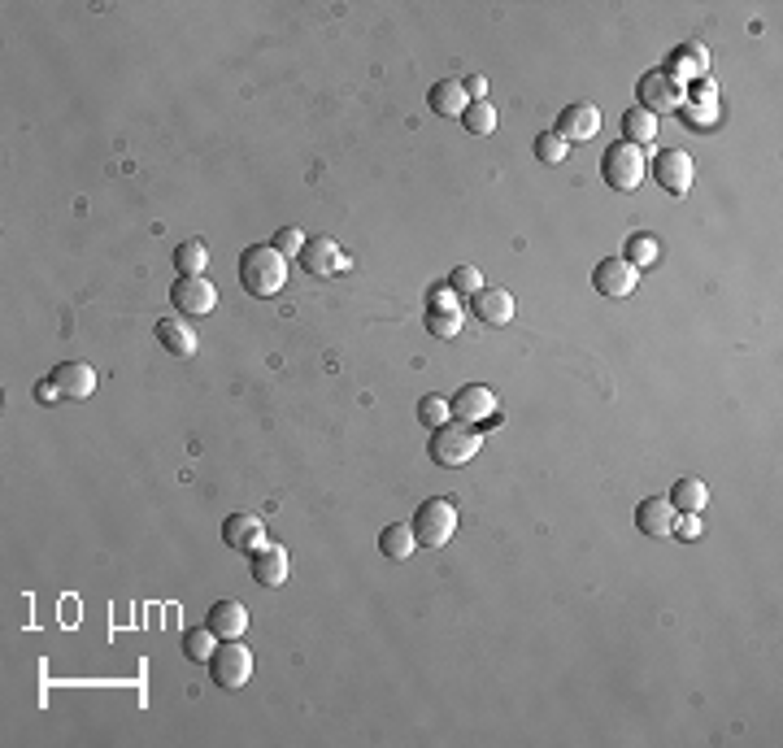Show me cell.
<instances>
[{
    "instance_id": "1",
    "label": "cell",
    "mask_w": 783,
    "mask_h": 748,
    "mask_svg": "<svg viewBox=\"0 0 783 748\" xmlns=\"http://www.w3.org/2000/svg\"><path fill=\"white\" fill-rule=\"evenodd\" d=\"M240 283L248 296H275L288 283V257L275 244H253L240 257Z\"/></svg>"
},
{
    "instance_id": "2",
    "label": "cell",
    "mask_w": 783,
    "mask_h": 748,
    "mask_svg": "<svg viewBox=\"0 0 783 748\" xmlns=\"http://www.w3.org/2000/svg\"><path fill=\"white\" fill-rule=\"evenodd\" d=\"M479 431L470 427V422H457L449 418L444 427H435L431 435V461L435 466H444V470H457V466H466L470 457L479 453Z\"/></svg>"
},
{
    "instance_id": "3",
    "label": "cell",
    "mask_w": 783,
    "mask_h": 748,
    "mask_svg": "<svg viewBox=\"0 0 783 748\" xmlns=\"http://www.w3.org/2000/svg\"><path fill=\"white\" fill-rule=\"evenodd\" d=\"M644 170H649V161H644V148L618 140L605 148V161H601V174L605 183L614 187V192H636L644 183Z\"/></svg>"
},
{
    "instance_id": "4",
    "label": "cell",
    "mask_w": 783,
    "mask_h": 748,
    "mask_svg": "<svg viewBox=\"0 0 783 748\" xmlns=\"http://www.w3.org/2000/svg\"><path fill=\"white\" fill-rule=\"evenodd\" d=\"M453 531H457V509L453 501H427L414 514V540L418 548H444L453 540Z\"/></svg>"
},
{
    "instance_id": "5",
    "label": "cell",
    "mask_w": 783,
    "mask_h": 748,
    "mask_svg": "<svg viewBox=\"0 0 783 748\" xmlns=\"http://www.w3.org/2000/svg\"><path fill=\"white\" fill-rule=\"evenodd\" d=\"M209 670H214V683L218 688H244L248 679H253V648H244L240 640H227V644H218V653H214V662H209Z\"/></svg>"
},
{
    "instance_id": "6",
    "label": "cell",
    "mask_w": 783,
    "mask_h": 748,
    "mask_svg": "<svg viewBox=\"0 0 783 748\" xmlns=\"http://www.w3.org/2000/svg\"><path fill=\"white\" fill-rule=\"evenodd\" d=\"M636 96H640V109H649V114H666V109H679L683 105V83L662 66V70L640 74Z\"/></svg>"
},
{
    "instance_id": "7",
    "label": "cell",
    "mask_w": 783,
    "mask_h": 748,
    "mask_svg": "<svg viewBox=\"0 0 783 748\" xmlns=\"http://www.w3.org/2000/svg\"><path fill=\"white\" fill-rule=\"evenodd\" d=\"M170 305L179 309V314L201 318V314H209V309L218 305V288L205 279V274H179L174 288H170Z\"/></svg>"
},
{
    "instance_id": "8",
    "label": "cell",
    "mask_w": 783,
    "mask_h": 748,
    "mask_svg": "<svg viewBox=\"0 0 783 748\" xmlns=\"http://www.w3.org/2000/svg\"><path fill=\"white\" fill-rule=\"evenodd\" d=\"M636 283H640V270L631 266L627 257H605L601 266L592 270V288L601 296H614V301H623V296L636 292Z\"/></svg>"
},
{
    "instance_id": "9",
    "label": "cell",
    "mask_w": 783,
    "mask_h": 748,
    "mask_svg": "<svg viewBox=\"0 0 783 748\" xmlns=\"http://www.w3.org/2000/svg\"><path fill=\"white\" fill-rule=\"evenodd\" d=\"M449 409H453V418L457 422H492L496 418V392L492 388H483V383H466L462 392L449 401Z\"/></svg>"
},
{
    "instance_id": "10",
    "label": "cell",
    "mask_w": 783,
    "mask_h": 748,
    "mask_svg": "<svg viewBox=\"0 0 783 748\" xmlns=\"http://www.w3.org/2000/svg\"><path fill=\"white\" fill-rule=\"evenodd\" d=\"M557 135H562L566 144H583V140H592L596 131H601V109L588 105V101H579V105H566L562 114H557Z\"/></svg>"
},
{
    "instance_id": "11",
    "label": "cell",
    "mask_w": 783,
    "mask_h": 748,
    "mask_svg": "<svg viewBox=\"0 0 783 748\" xmlns=\"http://www.w3.org/2000/svg\"><path fill=\"white\" fill-rule=\"evenodd\" d=\"M653 179L662 192L670 196H683L692 187V157L683 153V148H670V153H662L653 161Z\"/></svg>"
},
{
    "instance_id": "12",
    "label": "cell",
    "mask_w": 783,
    "mask_h": 748,
    "mask_svg": "<svg viewBox=\"0 0 783 748\" xmlns=\"http://www.w3.org/2000/svg\"><path fill=\"white\" fill-rule=\"evenodd\" d=\"M48 379L57 383L61 401H87V396L96 392V370L87 366V361H61Z\"/></svg>"
},
{
    "instance_id": "13",
    "label": "cell",
    "mask_w": 783,
    "mask_h": 748,
    "mask_svg": "<svg viewBox=\"0 0 783 748\" xmlns=\"http://www.w3.org/2000/svg\"><path fill=\"white\" fill-rule=\"evenodd\" d=\"M301 266L309 274H344V270H353V266H348V257L335 248V240H327V235H309L305 248H301Z\"/></svg>"
},
{
    "instance_id": "14",
    "label": "cell",
    "mask_w": 783,
    "mask_h": 748,
    "mask_svg": "<svg viewBox=\"0 0 783 748\" xmlns=\"http://www.w3.org/2000/svg\"><path fill=\"white\" fill-rule=\"evenodd\" d=\"M675 522H679V509L670 505V496H649V501L636 505V527L644 535H653V540L675 535Z\"/></svg>"
},
{
    "instance_id": "15",
    "label": "cell",
    "mask_w": 783,
    "mask_h": 748,
    "mask_svg": "<svg viewBox=\"0 0 783 748\" xmlns=\"http://www.w3.org/2000/svg\"><path fill=\"white\" fill-rule=\"evenodd\" d=\"M222 540H227V548H235V553H257V548L266 544V527H261L257 514H231L222 522Z\"/></svg>"
},
{
    "instance_id": "16",
    "label": "cell",
    "mask_w": 783,
    "mask_h": 748,
    "mask_svg": "<svg viewBox=\"0 0 783 748\" xmlns=\"http://www.w3.org/2000/svg\"><path fill=\"white\" fill-rule=\"evenodd\" d=\"M253 579L261 588H283V583H288V548L261 544L253 553Z\"/></svg>"
},
{
    "instance_id": "17",
    "label": "cell",
    "mask_w": 783,
    "mask_h": 748,
    "mask_svg": "<svg viewBox=\"0 0 783 748\" xmlns=\"http://www.w3.org/2000/svg\"><path fill=\"white\" fill-rule=\"evenodd\" d=\"M470 305H475V318L483 322V327H505L509 318H514V296H509L505 288H483L470 296Z\"/></svg>"
},
{
    "instance_id": "18",
    "label": "cell",
    "mask_w": 783,
    "mask_h": 748,
    "mask_svg": "<svg viewBox=\"0 0 783 748\" xmlns=\"http://www.w3.org/2000/svg\"><path fill=\"white\" fill-rule=\"evenodd\" d=\"M431 114H440V118H462L466 109H470V92H466V83L462 79H440L431 87Z\"/></svg>"
},
{
    "instance_id": "19",
    "label": "cell",
    "mask_w": 783,
    "mask_h": 748,
    "mask_svg": "<svg viewBox=\"0 0 783 748\" xmlns=\"http://www.w3.org/2000/svg\"><path fill=\"white\" fill-rule=\"evenodd\" d=\"M209 631L218 635V640H240V635L248 631V609L240 601H218L214 609H209V622H205Z\"/></svg>"
},
{
    "instance_id": "20",
    "label": "cell",
    "mask_w": 783,
    "mask_h": 748,
    "mask_svg": "<svg viewBox=\"0 0 783 748\" xmlns=\"http://www.w3.org/2000/svg\"><path fill=\"white\" fill-rule=\"evenodd\" d=\"M157 340L166 344V353H174V357H192L196 353V335H192V327L183 318H161L157 322Z\"/></svg>"
},
{
    "instance_id": "21",
    "label": "cell",
    "mask_w": 783,
    "mask_h": 748,
    "mask_svg": "<svg viewBox=\"0 0 783 748\" xmlns=\"http://www.w3.org/2000/svg\"><path fill=\"white\" fill-rule=\"evenodd\" d=\"M414 527H405V522H392V527H383L379 535V553L388 557V561H405V557H414Z\"/></svg>"
},
{
    "instance_id": "22",
    "label": "cell",
    "mask_w": 783,
    "mask_h": 748,
    "mask_svg": "<svg viewBox=\"0 0 783 748\" xmlns=\"http://www.w3.org/2000/svg\"><path fill=\"white\" fill-rule=\"evenodd\" d=\"M670 505H675L679 514H705V505H710V488H705L701 479H679L675 492H670Z\"/></svg>"
},
{
    "instance_id": "23",
    "label": "cell",
    "mask_w": 783,
    "mask_h": 748,
    "mask_svg": "<svg viewBox=\"0 0 783 748\" xmlns=\"http://www.w3.org/2000/svg\"><path fill=\"white\" fill-rule=\"evenodd\" d=\"M705 66H710V53H705L701 44H683V48H675L670 53V74L683 83V74H705Z\"/></svg>"
},
{
    "instance_id": "24",
    "label": "cell",
    "mask_w": 783,
    "mask_h": 748,
    "mask_svg": "<svg viewBox=\"0 0 783 748\" xmlns=\"http://www.w3.org/2000/svg\"><path fill=\"white\" fill-rule=\"evenodd\" d=\"M623 131H627V144L644 148L657 135V114H649V109H640V105H631L627 114H623Z\"/></svg>"
},
{
    "instance_id": "25",
    "label": "cell",
    "mask_w": 783,
    "mask_h": 748,
    "mask_svg": "<svg viewBox=\"0 0 783 748\" xmlns=\"http://www.w3.org/2000/svg\"><path fill=\"white\" fill-rule=\"evenodd\" d=\"M183 653H188L192 662H214V653H218V635L209 631V627H192V631H183Z\"/></svg>"
},
{
    "instance_id": "26",
    "label": "cell",
    "mask_w": 783,
    "mask_h": 748,
    "mask_svg": "<svg viewBox=\"0 0 783 748\" xmlns=\"http://www.w3.org/2000/svg\"><path fill=\"white\" fill-rule=\"evenodd\" d=\"M205 261H209L205 240H183L179 248H174V266H179V274H201Z\"/></svg>"
},
{
    "instance_id": "27",
    "label": "cell",
    "mask_w": 783,
    "mask_h": 748,
    "mask_svg": "<svg viewBox=\"0 0 783 748\" xmlns=\"http://www.w3.org/2000/svg\"><path fill=\"white\" fill-rule=\"evenodd\" d=\"M462 122H466L470 135H492V131H496V109H492L488 101H470V109L462 114Z\"/></svg>"
},
{
    "instance_id": "28",
    "label": "cell",
    "mask_w": 783,
    "mask_h": 748,
    "mask_svg": "<svg viewBox=\"0 0 783 748\" xmlns=\"http://www.w3.org/2000/svg\"><path fill=\"white\" fill-rule=\"evenodd\" d=\"M566 153H570V144H566L557 131H544L540 140H536V157H540V166H562Z\"/></svg>"
},
{
    "instance_id": "29",
    "label": "cell",
    "mask_w": 783,
    "mask_h": 748,
    "mask_svg": "<svg viewBox=\"0 0 783 748\" xmlns=\"http://www.w3.org/2000/svg\"><path fill=\"white\" fill-rule=\"evenodd\" d=\"M418 418L435 431V427H444V422L453 418V409H449V401H444V396H422V401H418Z\"/></svg>"
},
{
    "instance_id": "30",
    "label": "cell",
    "mask_w": 783,
    "mask_h": 748,
    "mask_svg": "<svg viewBox=\"0 0 783 748\" xmlns=\"http://www.w3.org/2000/svg\"><path fill=\"white\" fill-rule=\"evenodd\" d=\"M627 261L636 270L653 266V261H657V240H653V235H631V240H627Z\"/></svg>"
},
{
    "instance_id": "31",
    "label": "cell",
    "mask_w": 783,
    "mask_h": 748,
    "mask_svg": "<svg viewBox=\"0 0 783 748\" xmlns=\"http://www.w3.org/2000/svg\"><path fill=\"white\" fill-rule=\"evenodd\" d=\"M427 327H431V335H440V340H457V335H462V314H444V309H431V314H427Z\"/></svg>"
},
{
    "instance_id": "32",
    "label": "cell",
    "mask_w": 783,
    "mask_h": 748,
    "mask_svg": "<svg viewBox=\"0 0 783 748\" xmlns=\"http://www.w3.org/2000/svg\"><path fill=\"white\" fill-rule=\"evenodd\" d=\"M449 288H453L457 296H475V292H483V274H479L475 266H457V270L449 274Z\"/></svg>"
},
{
    "instance_id": "33",
    "label": "cell",
    "mask_w": 783,
    "mask_h": 748,
    "mask_svg": "<svg viewBox=\"0 0 783 748\" xmlns=\"http://www.w3.org/2000/svg\"><path fill=\"white\" fill-rule=\"evenodd\" d=\"M275 248L283 257H301V248H305V231H296V227H283L275 235Z\"/></svg>"
},
{
    "instance_id": "34",
    "label": "cell",
    "mask_w": 783,
    "mask_h": 748,
    "mask_svg": "<svg viewBox=\"0 0 783 748\" xmlns=\"http://www.w3.org/2000/svg\"><path fill=\"white\" fill-rule=\"evenodd\" d=\"M431 309H444V314H462V296H457L449 283H444V288L431 292Z\"/></svg>"
},
{
    "instance_id": "35",
    "label": "cell",
    "mask_w": 783,
    "mask_h": 748,
    "mask_svg": "<svg viewBox=\"0 0 783 748\" xmlns=\"http://www.w3.org/2000/svg\"><path fill=\"white\" fill-rule=\"evenodd\" d=\"M35 401H40V405H53V401H61V392H57V383H53V379H44V383H35Z\"/></svg>"
},
{
    "instance_id": "36",
    "label": "cell",
    "mask_w": 783,
    "mask_h": 748,
    "mask_svg": "<svg viewBox=\"0 0 783 748\" xmlns=\"http://www.w3.org/2000/svg\"><path fill=\"white\" fill-rule=\"evenodd\" d=\"M462 83H466L470 101H483V96H488V79H479V74H470V79H462Z\"/></svg>"
},
{
    "instance_id": "37",
    "label": "cell",
    "mask_w": 783,
    "mask_h": 748,
    "mask_svg": "<svg viewBox=\"0 0 783 748\" xmlns=\"http://www.w3.org/2000/svg\"><path fill=\"white\" fill-rule=\"evenodd\" d=\"M675 531H679V535H696V531H701V518H696V514H683V518L675 522Z\"/></svg>"
},
{
    "instance_id": "38",
    "label": "cell",
    "mask_w": 783,
    "mask_h": 748,
    "mask_svg": "<svg viewBox=\"0 0 783 748\" xmlns=\"http://www.w3.org/2000/svg\"><path fill=\"white\" fill-rule=\"evenodd\" d=\"M688 118L696 122V127H705V122L714 118V105H692V109H688Z\"/></svg>"
}]
</instances>
